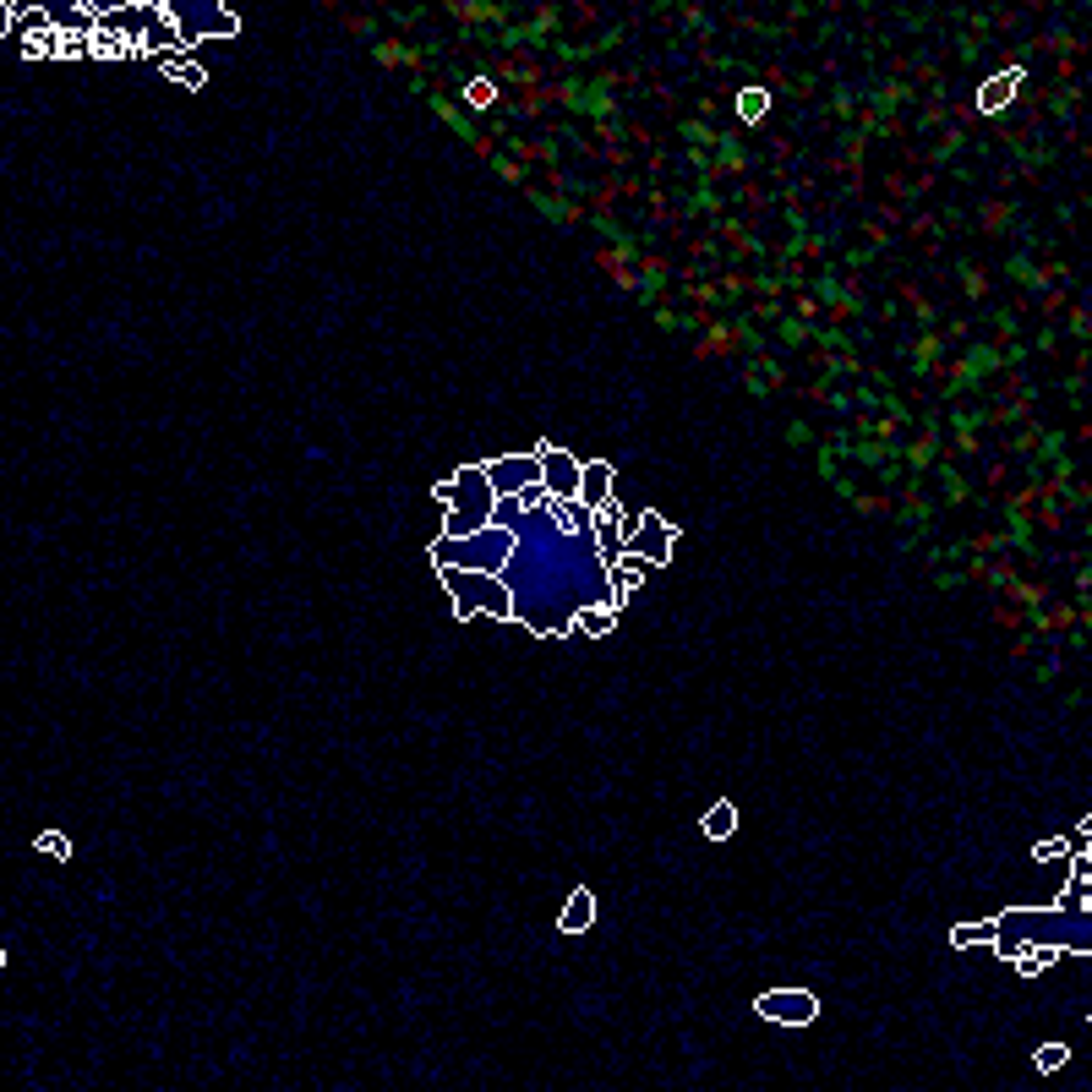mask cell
Listing matches in <instances>:
<instances>
[{"mask_svg": "<svg viewBox=\"0 0 1092 1092\" xmlns=\"http://www.w3.org/2000/svg\"><path fill=\"white\" fill-rule=\"evenodd\" d=\"M929 470L940 475V503H945V508H962V503L973 497V481H967V475L956 470V459H951V453H940V459H934Z\"/></svg>", "mask_w": 1092, "mask_h": 1092, "instance_id": "15", "label": "cell"}, {"mask_svg": "<svg viewBox=\"0 0 1092 1092\" xmlns=\"http://www.w3.org/2000/svg\"><path fill=\"white\" fill-rule=\"evenodd\" d=\"M1054 956H1060V951H1016L1010 962H1016V973H1021V978H1038V973H1049V967H1054Z\"/></svg>", "mask_w": 1092, "mask_h": 1092, "instance_id": "26", "label": "cell"}, {"mask_svg": "<svg viewBox=\"0 0 1092 1092\" xmlns=\"http://www.w3.org/2000/svg\"><path fill=\"white\" fill-rule=\"evenodd\" d=\"M525 197H530V208H536L541 218H552V224H579V218H585V203H579V197H568V192H546V186H530Z\"/></svg>", "mask_w": 1092, "mask_h": 1092, "instance_id": "14", "label": "cell"}, {"mask_svg": "<svg viewBox=\"0 0 1092 1092\" xmlns=\"http://www.w3.org/2000/svg\"><path fill=\"white\" fill-rule=\"evenodd\" d=\"M448 17L459 22V33H481V28L503 33L514 11H508V6H497V0H448Z\"/></svg>", "mask_w": 1092, "mask_h": 1092, "instance_id": "7", "label": "cell"}, {"mask_svg": "<svg viewBox=\"0 0 1092 1092\" xmlns=\"http://www.w3.org/2000/svg\"><path fill=\"white\" fill-rule=\"evenodd\" d=\"M754 1010H760L770 1027H808L819 1016V999L808 988H764L760 999H754Z\"/></svg>", "mask_w": 1092, "mask_h": 1092, "instance_id": "3", "label": "cell"}, {"mask_svg": "<svg viewBox=\"0 0 1092 1092\" xmlns=\"http://www.w3.org/2000/svg\"><path fill=\"white\" fill-rule=\"evenodd\" d=\"M405 50H410L405 39H377V44H372V61H377V66H405Z\"/></svg>", "mask_w": 1092, "mask_h": 1092, "instance_id": "34", "label": "cell"}, {"mask_svg": "<svg viewBox=\"0 0 1092 1092\" xmlns=\"http://www.w3.org/2000/svg\"><path fill=\"white\" fill-rule=\"evenodd\" d=\"M677 137H683L688 148H716L721 131H716L710 120H699V115H683V120H677Z\"/></svg>", "mask_w": 1092, "mask_h": 1092, "instance_id": "25", "label": "cell"}, {"mask_svg": "<svg viewBox=\"0 0 1092 1092\" xmlns=\"http://www.w3.org/2000/svg\"><path fill=\"white\" fill-rule=\"evenodd\" d=\"M786 442H792V448H808V442H814L808 421H792V427H786Z\"/></svg>", "mask_w": 1092, "mask_h": 1092, "instance_id": "44", "label": "cell"}, {"mask_svg": "<svg viewBox=\"0 0 1092 1092\" xmlns=\"http://www.w3.org/2000/svg\"><path fill=\"white\" fill-rule=\"evenodd\" d=\"M1021 83H1027V72H1021V66H1005L999 77H988V83L978 88V109H983V115H1005L1010 99L1021 94Z\"/></svg>", "mask_w": 1092, "mask_h": 1092, "instance_id": "11", "label": "cell"}, {"mask_svg": "<svg viewBox=\"0 0 1092 1092\" xmlns=\"http://www.w3.org/2000/svg\"><path fill=\"white\" fill-rule=\"evenodd\" d=\"M618 607H579L574 618H568V629L563 634H579V640H601V634H612L618 629Z\"/></svg>", "mask_w": 1092, "mask_h": 1092, "instance_id": "16", "label": "cell"}, {"mask_svg": "<svg viewBox=\"0 0 1092 1092\" xmlns=\"http://www.w3.org/2000/svg\"><path fill=\"white\" fill-rule=\"evenodd\" d=\"M956 273H962V290H967V301H983V295H988V273H983L973 257H962V262H956Z\"/></svg>", "mask_w": 1092, "mask_h": 1092, "instance_id": "27", "label": "cell"}, {"mask_svg": "<svg viewBox=\"0 0 1092 1092\" xmlns=\"http://www.w3.org/2000/svg\"><path fill=\"white\" fill-rule=\"evenodd\" d=\"M1038 350H1060V328H1043L1038 333Z\"/></svg>", "mask_w": 1092, "mask_h": 1092, "instance_id": "48", "label": "cell"}, {"mask_svg": "<svg viewBox=\"0 0 1092 1092\" xmlns=\"http://www.w3.org/2000/svg\"><path fill=\"white\" fill-rule=\"evenodd\" d=\"M1065 1060H1071V1049H1065V1043H1043V1049H1038V1054H1032V1065H1038V1071H1043V1076H1049V1071H1060V1065H1065Z\"/></svg>", "mask_w": 1092, "mask_h": 1092, "instance_id": "35", "label": "cell"}, {"mask_svg": "<svg viewBox=\"0 0 1092 1092\" xmlns=\"http://www.w3.org/2000/svg\"><path fill=\"white\" fill-rule=\"evenodd\" d=\"M940 361H945V333H940V328H918V333L907 339V372H912V377H929Z\"/></svg>", "mask_w": 1092, "mask_h": 1092, "instance_id": "10", "label": "cell"}, {"mask_svg": "<svg viewBox=\"0 0 1092 1092\" xmlns=\"http://www.w3.org/2000/svg\"><path fill=\"white\" fill-rule=\"evenodd\" d=\"M901 301L912 306V318H918V328H934V323H940V306H934L929 295H918L912 284H901Z\"/></svg>", "mask_w": 1092, "mask_h": 1092, "instance_id": "28", "label": "cell"}, {"mask_svg": "<svg viewBox=\"0 0 1092 1092\" xmlns=\"http://www.w3.org/2000/svg\"><path fill=\"white\" fill-rule=\"evenodd\" d=\"M481 470H486V481H492V492H497L503 503H514L525 486L541 481V459H536V453H508V459H492V464H481Z\"/></svg>", "mask_w": 1092, "mask_h": 1092, "instance_id": "4", "label": "cell"}, {"mask_svg": "<svg viewBox=\"0 0 1092 1092\" xmlns=\"http://www.w3.org/2000/svg\"><path fill=\"white\" fill-rule=\"evenodd\" d=\"M486 164H492V170H497V175H503V181H514V186H525V164H519V159H508V153H503V148H497V153H492V159H486Z\"/></svg>", "mask_w": 1092, "mask_h": 1092, "instance_id": "37", "label": "cell"}, {"mask_svg": "<svg viewBox=\"0 0 1092 1092\" xmlns=\"http://www.w3.org/2000/svg\"><path fill=\"white\" fill-rule=\"evenodd\" d=\"M590 923H596V896H590V885H579L568 896V907L557 912V934H585Z\"/></svg>", "mask_w": 1092, "mask_h": 1092, "instance_id": "17", "label": "cell"}, {"mask_svg": "<svg viewBox=\"0 0 1092 1092\" xmlns=\"http://www.w3.org/2000/svg\"><path fill=\"white\" fill-rule=\"evenodd\" d=\"M732 105H738V120H743V126H764V115H770V94H764V88H743Z\"/></svg>", "mask_w": 1092, "mask_h": 1092, "instance_id": "24", "label": "cell"}, {"mask_svg": "<svg viewBox=\"0 0 1092 1092\" xmlns=\"http://www.w3.org/2000/svg\"><path fill=\"white\" fill-rule=\"evenodd\" d=\"M775 333V344H786V350H814V323H803V318H781V323L770 328Z\"/></svg>", "mask_w": 1092, "mask_h": 1092, "instance_id": "20", "label": "cell"}, {"mask_svg": "<svg viewBox=\"0 0 1092 1092\" xmlns=\"http://www.w3.org/2000/svg\"><path fill=\"white\" fill-rule=\"evenodd\" d=\"M727 175H749V148H743L732 131H721V137H716V148H710V181L721 186Z\"/></svg>", "mask_w": 1092, "mask_h": 1092, "instance_id": "12", "label": "cell"}, {"mask_svg": "<svg viewBox=\"0 0 1092 1092\" xmlns=\"http://www.w3.org/2000/svg\"><path fill=\"white\" fill-rule=\"evenodd\" d=\"M1021 339V318H1016V306H994L988 312V344H1016Z\"/></svg>", "mask_w": 1092, "mask_h": 1092, "instance_id": "22", "label": "cell"}, {"mask_svg": "<svg viewBox=\"0 0 1092 1092\" xmlns=\"http://www.w3.org/2000/svg\"><path fill=\"white\" fill-rule=\"evenodd\" d=\"M956 55H962V61H978V39L962 33V39H956Z\"/></svg>", "mask_w": 1092, "mask_h": 1092, "instance_id": "47", "label": "cell"}, {"mask_svg": "<svg viewBox=\"0 0 1092 1092\" xmlns=\"http://www.w3.org/2000/svg\"><path fill=\"white\" fill-rule=\"evenodd\" d=\"M994 940H999V923H994V918H988V923H956V929H951V945H956V951L994 945Z\"/></svg>", "mask_w": 1092, "mask_h": 1092, "instance_id": "21", "label": "cell"}, {"mask_svg": "<svg viewBox=\"0 0 1092 1092\" xmlns=\"http://www.w3.org/2000/svg\"><path fill=\"white\" fill-rule=\"evenodd\" d=\"M743 318H749L754 328H760V323H764V328H775L781 318H786V295H781V301H754V306H749Z\"/></svg>", "mask_w": 1092, "mask_h": 1092, "instance_id": "32", "label": "cell"}, {"mask_svg": "<svg viewBox=\"0 0 1092 1092\" xmlns=\"http://www.w3.org/2000/svg\"><path fill=\"white\" fill-rule=\"evenodd\" d=\"M962 142H967V131H962V126H945V137L934 142V153H929V159H934V164H951V159L962 153Z\"/></svg>", "mask_w": 1092, "mask_h": 1092, "instance_id": "31", "label": "cell"}, {"mask_svg": "<svg viewBox=\"0 0 1092 1092\" xmlns=\"http://www.w3.org/2000/svg\"><path fill=\"white\" fill-rule=\"evenodd\" d=\"M836 459H841V453H836V442H819V453H814V470H819L825 481H836V475H841V470H836Z\"/></svg>", "mask_w": 1092, "mask_h": 1092, "instance_id": "41", "label": "cell"}, {"mask_svg": "<svg viewBox=\"0 0 1092 1092\" xmlns=\"http://www.w3.org/2000/svg\"><path fill=\"white\" fill-rule=\"evenodd\" d=\"M672 546H677V530H672L655 508H640L634 536H629V552H634V557H645L651 568H661V563H672Z\"/></svg>", "mask_w": 1092, "mask_h": 1092, "instance_id": "5", "label": "cell"}, {"mask_svg": "<svg viewBox=\"0 0 1092 1092\" xmlns=\"http://www.w3.org/2000/svg\"><path fill=\"white\" fill-rule=\"evenodd\" d=\"M945 448H940V432H918L912 442H901V470L907 475H929V464L940 459Z\"/></svg>", "mask_w": 1092, "mask_h": 1092, "instance_id": "18", "label": "cell"}, {"mask_svg": "<svg viewBox=\"0 0 1092 1092\" xmlns=\"http://www.w3.org/2000/svg\"><path fill=\"white\" fill-rule=\"evenodd\" d=\"M585 218H590V229H596V235H601V240H612V246H618V240H623V235H629V229H623V224H618V214H585Z\"/></svg>", "mask_w": 1092, "mask_h": 1092, "instance_id": "38", "label": "cell"}, {"mask_svg": "<svg viewBox=\"0 0 1092 1092\" xmlns=\"http://www.w3.org/2000/svg\"><path fill=\"white\" fill-rule=\"evenodd\" d=\"M858 105H864L858 88H836V94H830V115H836V120H858Z\"/></svg>", "mask_w": 1092, "mask_h": 1092, "instance_id": "33", "label": "cell"}, {"mask_svg": "<svg viewBox=\"0 0 1092 1092\" xmlns=\"http://www.w3.org/2000/svg\"><path fill=\"white\" fill-rule=\"evenodd\" d=\"M852 508H858V514H890V497H869V492H858V497H852Z\"/></svg>", "mask_w": 1092, "mask_h": 1092, "instance_id": "43", "label": "cell"}, {"mask_svg": "<svg viewBox=\"0 0 1092 1092\" xmlns=\"http://www.w3.org/2000/svg\"><path fill=\"white\" fill-rule=\"evenodd\" d=\"M437 574L453 590V618H497V623L514 618V596L503 590L497 574L486 568H437Z\"/></svg>", "mask_w": 1092, "mask_h": 1092, "instance_id": "2", "label": "cell"}, {"mask_svg": "<svg viewBox=\"0 0 1092 1092\" xmlns=\"http://www.w3.org/2000/svg\"><path fill=\"white\" fill-rule=\"evenodd\" d=\"M781 383H786V377H781V361H775V355L760 350V355L743 361V388H749V394H770V388H781Z\"/></svg>", "mask_w": 1092, "mask_h": 1092, "instance_id": "19", "label": "cell"}, {"mask_svg": "<svg viewBox=\"0 0 1092 1092\" xmlns=\"http://www.w3.org/2000/svg\"><path fill=\"white\" fill-rule=\"evenodd\" d=\"M1038 437H1043V427L1027 416L1021 427H1016V437H1010V459H1032V448H1038Z\"/></svg>", "mask_w": 1092, "mask_h": 1092, "instance_id": "29", "label": "cell"}, {"mask_svg": "<svg viewBox=\"0 0 1092 1092\" xmlns=\"http://www.w3.org/2000/svg\"><path fill=\"white\" fill-rule=\"evenodd\" d=\"M1060 852H1065V841H1038V852H1032V858H1038V864H1049V858H1060Z\"/></svg>", "mask_w": 1092, "mask_h": 1092, "instance_id": "46", "label": "cell"}, {"mask_svg": "<svg viewBox=\"0 0 1092 1092\" xmlns=\"http://www.w3.org/2000/svg\"><path fill=\"white\" fill-rule=\"evenodd\" d=\"M978 224L988 229V235H999V229L1010 224V203H1005V197H988V203L978 208Z\"/></svg>", "mask_w": 1092, "mask_h": 1092, "instance_id": "30", "label": "cell"}, {"mask_svg": "<svg viewBox=\"0 0 1092 1092\" xmlns=\"http://www.w3.org/2000/svg\"><path fill=\"white\" fill-rule=\"evenodd\" d=\"M1076 105H1082V88H1054V94H1049V109H1054L1060 120H1071Z\"/></svg>", "mask_w": 1092, "mask_h": 1092, "instance_id": "36", "label": "cell"}, {"mask_svg": "<svg viewBox=\"0 0 1092 1092\" xmlns=\"http://www.w3.org/2000/svg\"><path fill=\"white\" fill-rule=\"evenodd\" d=\"M437 497L448 503V525H442V536L464 541V536H475V530H486V525H492V503H497V492H492V481H486V470H481V464H464L459 475L437 481Z\"/></svg>", "mask_w": 1092, "mask_h": 1092, "instance_id": "1", "label": "cell"}, {"mask_svg": "<svg viewBox=\"0 0 1092 1092\" xmlns=\"http://www.w3.org/2000/svg\"><path fill=\"white\" fill-rule=\"evenodd\" d=\"M1065 333H1071L1076 344H1087V339H1092V328H1087V295H1082V301L1071 306V318H1065Z\"/></svg>", "mask_w": 1092, "mask_h": 1092, "instance_id": "39", "label": "cell"}, {"mask_svg": "<svg viewBox=\"0 0 1092 1092\" xmlns=\"http://www.w3.org/2000/svg\"><path fill=\"white\" fill-rule=\"evenodd\" d=\"M983 453V437L978 432H956L951 437V459H978Z\"/></svg>", "mask_w": 1092, "mask_h": 1092, "instance_id": "40", "label": "cell"}, {"mask_svg": "<svg viewBox=\"0 0 1092 1092\" xmlns=\"http://www.w3.org/2000/svg\"><path fill=\"white\" fill-rule=\"evenodd\" d=\"M536 459H541L546 492L563 497V503H579V470H585V464H574L568 448H536Z\"/></svg>", "mask_w": 1092, "mask_h": 1092, "instance_id": "6", "label": "cell"}, {"mask_svg": "<svg viewBox=\"0 0 1092 1092\" xmlns=\"http://www.w3.org/2000/svg\"><path fill=\"white\" fill-rule=\"evenodd\" d=\"M607 568H612V596H607V607H618V612H623V607H629V596L651 579V563H645V557H634V552H623V557H612Z\"/></svg>", "mask_w": 1092, "mask_h": 1092, "instance_id": "9", "label": "cell"}, {"mask_svg": "<svg viewBox=\"0 0 1092 1092\" xmlns=\"http://www.w3.org/2000/svg\"><path fill=\"white\" fill-rule=\"evenodd\" d=\"M962 585H967V568H945L940 574V590H962Z\"/></svg>", "mask_w": 1092, "mask_h": 1092, "instance_id": "45", "label": "cell"}, {"mask_svg": "<svg viewBox=\"0 0 1092 1092\" xmlns=\"http://www.w3.org/2000/svg\"><path fill=\"white\" fill-rule=\"evenodd\" d=\"M612 481H618V475H612V464H601V459H596V464H585V470H579V508H585V514L607 508V503H612Z\"/></svg>", "mask_w": 1092, "mask_h": 1092, "instance_id": "13", "label": "cell"}, {"mask_svg": "<svg viewBox=\"0 0 1092 1092\" xmlns=\"http://www.w3.org/2000/svg\"><path fill=\"white\" fill-rule=\"evenodd\" d=\"M738 355V323H732V312H716L705 333L694 339V361H732Z\"/></svg>", "mask_w": 1092, "mask_h": 1092, "instance_id": "8", "label": "cell"}, {"mask_svg": "<svg viewBox=\"0 0 1092 1092\" xmlns=\"http://www.w3.org/2000/svg\"><path fill=\"white\" fill-rule=\"evenodd\" d=\"M344 28H350L355 39H372V33H377V22H372L366 11H350V17H344ZM372 44H377V39H372Z\"/></svg>", "mask_w": 1092, "mask_h": 1092, "instance_id": "42", "label": "cell"}, {"mask_svg": "<svg viewBox=\"0 0 1092 1092\" xmlns=\"http://www.w3.org/2000/svg\"><path fill=\"white\" fill-rule=\"evenodd\" d=\"M699 830H705L710 841H727V836L738 830V808H732V803H716V808L699 819Z\"/></svg>", "mask_w": 1092, "mask_h": 1092, "instance_id": "23", "label": "cell"}]
</instances>
